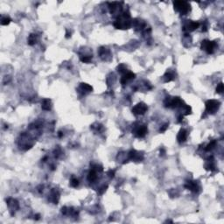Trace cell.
<instances>
[{"mask_svg":"<svg viewBox=\"0 0 224 224\" xmlns=\"http://www.w3.org/2000/svg\"><path fill=\"white\" fill-rule=\"evenodd\" d=\"M132 25V20L129 12H123L117 16V20L114 22V26L117 29H129Z\"/></svg>","mask_w":224,"mask_h":224,"instance_id":"6da1fadb","label":"cell"},{"mask_svg":"<svg viewBox=\"0 0 224 224\" xmlns=\"http://www.w3.org/2000/svg\"><path fill=\"white\" fill-rule=\"evenodd\" d=\"M173 5L175 11L180 12L181 15H187L191 10L190 5L186 1H175Z\"/></svg>","mask_w":224,"mask_h":224,"instance_id":"7a4b0ae2","label":"cell"},{"mask_svg":"<svg viewBox=\"0 0 224 224\" xmlns=\"http://www.w3.org/2000/svg\"><path fill=\"white\" fill-rule=\"evenodd\" d=\"M220 102L217 100H208L206 103V112L208 114H215L220 108Z\"/></svg>","mask_w":224,"mask_h":224,"instance_id":"3957f363","label":"cell"},{"mask_svg":"<svg viewBox=\"0 0 224 224\" xmlns=\"http://www.w3.org/2000/svg\"><path fill=\"white\" fill-rule=\"evenodd\" d=\"M216 48V43L215 41H210L208 40H205L201 42V49L206 51L208 54H213Z\"/></svg>","mask_w":224,"mask_h":224,"instance_id":"277c9868","label":"cell"},{"mask_svg":"<svg viewBox=\"0 0 224 224\" xmlns=\"http://www.w3.org/2000/svg\"><path fill=\"white\" fill-rule=\"evenodd\" d=\"M133 133L137 138H144L148 132V129L147 126L145 124H139V125L136 126L133 130Z\"/></svg>","mask_w":224,"mask_h":224,"instance_id":"5b68a950","label":"cell"},{"mask_svg":"<svg viewBox=\"0 0 224 224\" xmlns=\"http://www.w3.org/2000/svg\"><path fill=\"white\" fill-rule=\"evenodd\" d=\"M148 110V107L145 103H138L136 106H134L132 109V113L136 116H139V115H144Z\"/></svg>","mask_w":224,"mask_h":224,"instance_id":"8992f818","label":"cell"},{"mask_svg":"<svg viewBox=\"0 0 224 224\" xmlns=\"http://www.w3.org/2000/svg\"><path fill=\"white\" fill-rule=\"evenodd\" d=\"M187 22L184 24L183 26V30L184 32H187V33H191L193 31H194L195 29L200 26V23L199 22H194V21L191 20H186Z\"/></svg>","mask_w":224,"mask_h":224,"instance_id":"52a82bcc","label":"cell"},{"mask_svg":"<svg viewBox=\"0 0 224 224\" xmlns=\"http://www.w3.org/2000/svg\"><path fill=\"white\" fill-rule=\"evenodd\" d=\"M109 8H110V13L115 15L117 14L119 16L122 13V3H110L109 4Z\"/></svg>","mask_w":224,"mask_h":224,"instance_id":"ba28073f","label":"cell"},{"mask_svg":"<svg viewBox=\"0 0 224 224\" xmlns=\"http://www.w3.org/2000/svg\"><path fill=\"white\" fill-rule=\"evenodd\" d=\"M99 55L101 57V59L105 61H110L111 60V53L106 47H101L99 49Z\"/></svg>","mask_w":224,"mask_h":224,"instance_id":"9c48e42d","label":"cell"},{"mask_svg":"<svg viewBox=\"0 0 224 224\" xmlns=\"http://www.w3.org/2000/svg\"><path fill=\"white\" fill-rule=\"evenodd\" d=\"M128 157H129V159L132 161H136V162H140V161L144 159V155L140 153L139 152L135 151V150H131L128 153Z\"/></svg>","mask_w":224,"mask_h":224,"instance_id":"30bf717a","label":"cell"},{"mask_svg":"<svg viewBox=\"0 0 224 224\" xmlns=\"http://www.w3.org/2000/svg\"><path fill=\"white\" fill-rule=\"evenodd\" d=\"M6 202L7 206H8V208L10 209V212L12 213V215H13V213H15L17 210L19 208V202L16 200L12 199V198H9L7 200Z\"/></svg>","mask_w":224,"mask_h":224,"instance_id":"8fae6325","label":"cell"},{"mask_svg":"<svg viewBox=\"0 0 224 224\" xmlns=\"http://www.w3.org/2000/svg\"><path fill=\"white\" fill-rule=\"evenodd\" d=\"M185 187L187 188L188 190H191L194 193H198L200 191V186L198 184L197 181H192V180H189L187 182V184L185 185Z\"/></svg>","mask_w":224,"mask_h":224,"instance_id":"7c38bea8","label":"cell"},{"mask_svg":"<svg viewBox=\"0 0 224 224\" xmlns=\"http://www.w3.org/2000/svg\"><path fill=\"white\" fill-rule=\"evenodd\" d=\"M78 92L81 93L82 95H87L89 93H90L93 90V88L91 87L90 85L87 83H81L79 88H78Z\"/></svg>","mask_w":224,"mask_h":224,"instance_id":"4fadbf2b","label":"cell"},{"mask_svg":"<svg viewBox=\"0 0 224 224\" xmlns=\"http://www.w3.org/2000/svg\"><path fill=\"white\" fill-rule=\"evenodd\" d=\"M187 136H188V132L187 130L185 129H181L180 131V132L178 133V136H177V141L179 144H182L184 142H186L187 139Z\"/></svg>","mask_w":224,"mask_h":224,"instance_id":"5bb4252c","label":"cell"},{"mask_svg":"<svg viewBox=\"0 0 224 224\" xmlns=\"http://www.w3.org/2000/svg\"><path fill=\"white\" fill-rule=\"evenodd\" d=\"M135 77H136V75H135V74H133L131 72H127V73H125V74L124 75V76L122 77V79H121V83L123 84V85H125L129 81H131L133 79H135Z\"/></svg>","mask_w":224,"mask_h":224,"instance_id":"9a60e30c","label":"cell"},{"mask_svg":"<svg viewBox=\"0 0 224 224\" xmlns=\"http://www.w3.org/2000/svg\"><path fill=\"white\" fill-rule=\"evenodd\" d=\"M59 199H60V194L59 192L56 190V189H54L51 191V194H50V196H49V201L54 202V204H57L58 201H59Z\"/></svg>","mask_w":224,"mask_h":224,"instance_id":"2e32d148","label":"cell"},{"mask_svg":"<svg viewBox=\"0 0 224 224\" xmlns=\"http://www.w3.org/2000/svg\"><path fill=\"white\" fill-rule=\"evenodd\" d=\"M175 73L173 71H172V70H167L166 71V73L164 75V82H171V81H173L175 79Z\"/></svg>","mask_w":224,"mask_h":224,"instance_id":"e0dca14e","label":"cell"},{"mask_svg":"<svg viewBox=\"0 0 224 224\" xmlns=\"http://www.w3.org/2000/svg\"><path fill=\"white\" fill-rule=\"evenodd\" d=\"M97 171L95 170V169H92L90 172L89 173V175H88V180L90 183H94V182L97 180Z\"/></svg>","mask_w":224,"mask_h":224,"instance_id":"ac0fdd59","label":"cell"},{"mask_svg":"<svg viewBox=\"0 0 224 224\" xmlns=\"http://www.w3.org/2000/svg\"><path fill=\"white\" fill-rule=\"evenodd\" d=\"M205 168H206V170H208V171H214L215 169V161H214V159L211 157L209 158L207 162H206V164H205Z\"/></svg>","mask_w":224,"mask_h":224,"instance_id":"d6986e66","label":"cell"},{"mask_svg":"<svg viewBox=\"0 0 224 224\" xmlns=\"http://www.w3.org/2000/svg\"><path fill=\"white\" fill-rule=\"evenodd\" d=\"M41 108L44 110H50L52 108V103H51V100L50 99H45L42 102Z\"/></svg>","mask_w":224,"mask_h":224,"instance_id":"ffe728a7","label":"cell"},{"mask_svg":"<svg viewBox=\"0 0 224 224\" xmlns=\"http://www.w3.org/2000/svg\"><path fill=\"white\" fill-rule=\"evenodd\" d=\"M28 44L30 46H33L35 45L37 41H38V35L34 34V33H32V34L29 35L28 37Z\"/></svg>","mask_w":224,"mask_h":224,"instance_id":"44dd1931","label":"cell"},{"mask_svg":"<svg viewBox=\"0 0 224 224\" xmlns=\"http://www.w3.org/2000/svg\"><path fill=\"white\" fill-rule=\"evenodd\" d=\"M90 129L95 132H102L103 131V126L100 124H94L90 126Z\"/></svg>","mask_w":224,"mask_h":224,"instance_id":"7402d4cb","label":"cell"},{"mask_svg":"<svg viewBox=\"0 0 224 224\" xmlns=\"http://www.w3.org/2000/svg\"><path fill=\"white\" fill-rule=\"evenodd\" d=\"M216 144H217L216 140H213V141H211V142H210V144H208L207 146L205 147V151L209 152V151H211V150H213L215 147L216 146Z\"/></svg>","mask_w":224,"mask_h":224,"instance_id":"603a6c76","label":"cell"},{"mask_svg":"<svg viewBox=\"0 0 224 224\" xmlns=\"http://www.w3.org/2000/svg\"><path fill=\"white\" fill-rule=\"evenodd\" d=\"M81 61L84 63H89L91 61V60H92V55H87V54H85V55H82L81 56Z\"/></svg>","mask_w":224,"mask_h":224,"instance_id":"cb8c5ba5","label":"cell"},{"mask_svg":"<svg viewBox=\"0 0 224 224\" xmlns=\"http://www.w3.org/2000/svg\"><path fill=\"white\" fill-rule=\"evenodd\" d=\"M117 71L121 74H125V73H127V68H126L125 65L121 64L117 67Z\"/></svg>","mask_w":224,"mask_h":224,"instance_id":"d4e9b609","label":"cell"},{"mask_svg":"<svg viewBox=\"0 0 224 224\" xmlns=\"http://www.w3.org/2000/svg\"><path fill=\"white\" fill-rule=\"evenodd\" d=\"M11 22V19L10 18H7V17H3L2 18V20H1V25L3 26H7L9 25Z\"/></svg>","mask_w":224,"mask_h":224,"instance_id":"484cf974","label":"cell"},{"mask_svg":"<svg viewBox=\"0 0 224 224\" xmlns=\"http://www.w3.org/2000/svg\"><path fill=\"white\" fill-rule=\"evenodd\" d=\"M70 186L73 187H77L79 186V180L75 179V178H73L70 181Z\"/></svg>","mask_w":224,"mask_h":224,"instance_id":"4316f807","label":"cell"},{"mask_svg":"<svg viewBox=\"0 0 224 224\" xmlns=\"http://www.w3.org/2000/svg\"><path fill=\"white\" fill-rule=\"evenodd\" d=\"M223 90H224L223 83H222V82H221V83L218 84V86H217V88H216L217 93H218V94H222V93H223Z\"/></svg>","mask_w":224,"mask_h":224,"instance_id":"83f0119b","label":"cell"},{"mask_svg":"<svg viewBox=\"0 0 224 224\" xmlns=\"http://www.w3.org/2000/svg\"><path fill=\"white\" fill-rule=\"evenodd\" d=\"M107 187H108L107 186H103L102 187H100V188L98 189V191H99V193H100L101 194H103V193H104L105 191H106V189H107Z\"/></svg>","mask_w":224,"mask_h":224,"instance_id":"f1b7e54d","label":"cell"},{"mask_svg":"<svg viewBox=\"0 0 224 224\" xmlns=\"http://www.w3.org/2000/svg\"><path fill=\"white\" fill-rule=\"evenodd\" d=\"M168 126H169V124H166L165 125H163V127L160 128V132H164V131H166V130L167 129Z\"/></svg>","mask_w":224,"mask_h":224,"instance_id":"f546056e","label":"cell"},{"mask_svg":"<svg viewBox=\"0 0 224 224\" xmlns=\"http://www.w3.org/2000/svg\"><path fill=\"white\" fill-rule=\"evenodd\" d=\"M108 175H109L110 178H114V176H115V171L110 170V171L108 172Z\"/></svg>","mask_w":224,"mask_h":224,"instance_id":"4dcf8cb0","label":"cell"}]
</instances>
